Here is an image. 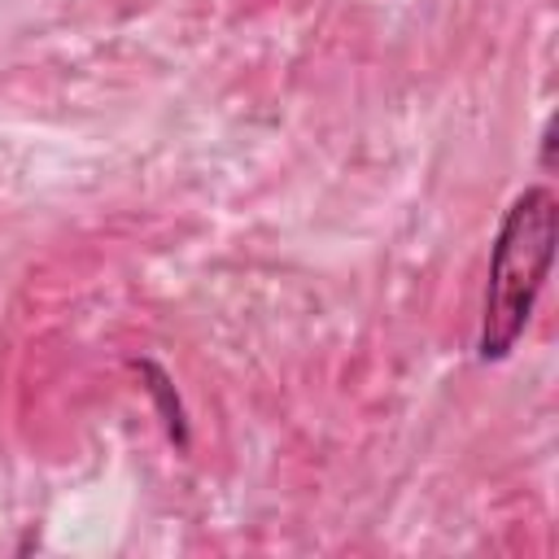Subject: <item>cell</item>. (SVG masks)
Wrapping results in <instances>:
<instances>
[{
    "instance_id": "obj_1",
    "label": "cell",
    "mask_w": 559,
    "mask_h": 559,
    "mask_svg": "<svg viewBox=\"0 0 559 559\" xmlns=\"http://www.w3.org/2000/svg\"><path fill=\"white\" fill-rule=\"evenodd\" d=\"M555 218H559V201L546 183L524 188L507 205L493 236L489 284L480 301V332H476L480 362H502L515 349L520 332L528 328L555 258Z\"/></svg>"
},
{
    "instance_id": "obj_2",
    "label": "cell",
    "mask_w": 559,
    "mask_h": 559,
    "mask_svg": "<svg viewBox=\"0 0 559 559\" xmlns=\"http://www.w3.org/2000/svg\"><path fill=\"white\" fill-rule=\"evenodd\" d=\"M140 376L148 380L144 389L157 397V411H162V424H166L170 441L188 445V419H183V406H179V397H175V384L166 380V371H162L157 362H140Z\"/></svg>"
}]
</instances>
